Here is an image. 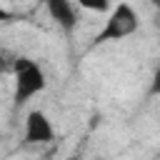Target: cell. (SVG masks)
<instances>
[{
  "label": "cell",
  "mask_w": 160,
  "mask_h": 160,
  "mask_svg": "<svg viewBox=\"0 0 160 160\" xmlns=\"http://www.w3.org/2000/svg\"><path fill=\"white\" fill-rule=\"evenodd\" d=\"M140 28V18L135 12V8L130 2H120L112 8V12L108 15L102 30H98V35L92 38V45H102V42H118L125 40L130 35H135Z\"/></svg>",
  "instance_id": "1"
},
{
  "label": "cell",
  "mask_w": 160,
  "mask_h": 160,
  "mask_svg": "<svg viewBox=\"0 0 160 160\" xmlns=\"http://www.w3.org/2000/svg\"><path fill=\"white\" fill-rule=\"evenodd\" d=\"M12 78H15V95H12V102L15 108H22L32 95L42 92L48 80H45V72L40 70V65L30 58H20L15 60V68H12Z\"/></svg>",
  "instance_id": "2"
},
{
  "label": "cell",
  "mask_w": 160,
  "mask_h": 160,
  "mask_svg": "<svg viewBox=\"0 0 160 160\" xmlns=\"http://www.w3.org/2000/svg\"><path fill=\"white\" fill-rule=\"evenodd\" d=\"M55 130L50 118L42 110H30L25 118V132H22V142L25 145H48L52 142Z\"/></svg>",
  "instance_id": "3"
},
{
  "label": "cell",
  "mask_w": 160,
  "mask_h": 160,
  "mask_svg": "<svg viewBox=\"0 0 160 160\" xmlns=\"http://www.w3.org/2000/svg\"><path fill=\"white\" fill-rule=\"evenodd\" d=\"M42 2H45L48 15L55 20V25L65 35H72L75 28H78V12H75L72 2L70 0H42Z\"/></svg>",
  "instance_id": "4"
},
{
  "label": "cell",
  "mask_w": 160,
  "mask_h": 160,
  "mask_svg": "<svg viewBox=\"0 0 160 160\" xmlns=\"http://www.w3.org/2000/svg\"><path fill=\"white\" fill-rule=\"evenodd\" d=\"M75 2L85 10H92V12H105L110 8V0H75Z\"/></svg>",
  "instance_id": "5"
},
{
  "label": "cell",
  "mask_w": 160,
  "mask_h": 160,
  "mask_svg": "<svg viewBox=\"0 0 160 160\" xmlns=\"http://www.w3.org/2000/svg\"><path fill=\"white\" fill-rule=\"evenodd\" d=\"M148 95H150V98L160 95V65H158L155 72H152V80H150V90H148Z\"/></svg>",
  "instance_id": "6"
},
{
  "label": "cell",
  "mask_w": 160,
  "mask_h": 160,
  "mask_svg": "<svg viewBox=\"0 0 160 160\" xmlns=\"http://www.w3.org/2000/svg\"><path fill=\"white\" fill-rule=\"evenodd\" d=\"M150 2H152V5H155V8L160 10V0H150Z\"/></svg>",
  "instance_id": "7"
},
{
  "label": "cell",
  "mask_w": 160,
  "mask_h": 160,
  "mask_svg": "<svg viewBox=\"0 0 160 160\" xmlns=\"http://www.w3.org/2000/svg\"><path fill=\"white\" fill-rule=\"evenodd\" d=\"M68 160H80V158H78V155H72V158H68Z\"/></svg>",
  "instance_id": "8"
},
{
  "label": "cell",
  "mask_w": 160,
  "mask_h": 160,
  "mask_svg": "<svg viewBox=\"0 0 160 160\" xmlns=\"http://www.w3.org/2000/svg\"><path fill=\"white\" fill-rule=\"evenodd\" d=\"M95 160H102V158H95Z\"/></svg>",
  "instance_id": "9"
}]
</instances>
